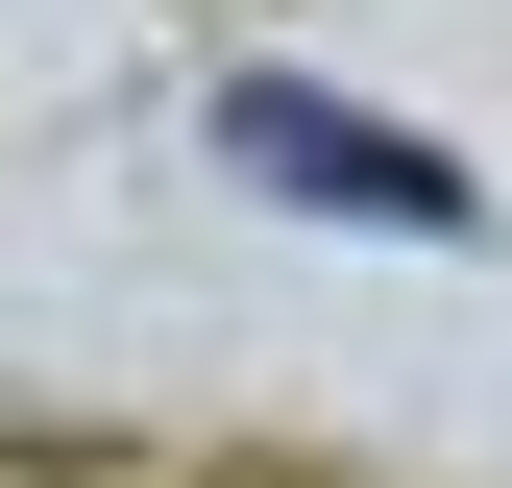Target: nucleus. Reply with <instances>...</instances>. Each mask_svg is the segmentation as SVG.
Listing matches in <instances>:
<instances>
[{
    "mask_svg": "<svg viewBox=\"0 0 512 488\" xmlns=\"http://www.w3.org/2000/svg\"><path fill=\"white\" fill-rule=\"evenodd\" d=\"M220 147L269 171V196H366V220H415V244L464 220V171H439V147H391V122H317V98H244Z\"/></svg>",
    "mask_w": 512,
    "mask_h": 488,
    "instance_id": "nucleus-1",
    "label": "nucleus"
}]
</instances>
